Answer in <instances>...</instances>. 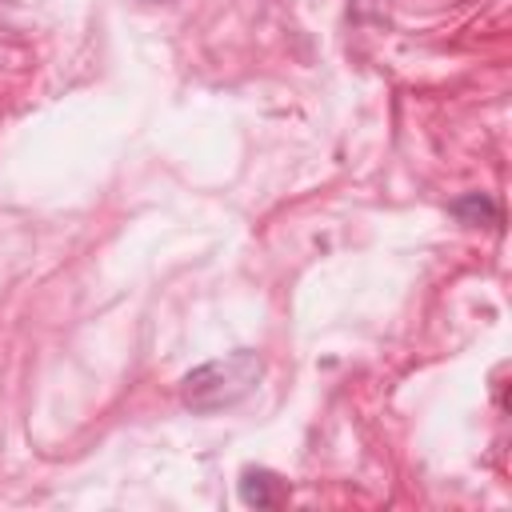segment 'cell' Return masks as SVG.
Returning a JSON list of instances; mask_svg holds the SVG:
<instances>
[{
	"label": "cell",
	"mask_w": 512,
	"mask_h": 512,
	"mask_svg": "<svg viewBox=\"0 0 512 512\" xmlns=\"http://www.w3.org/2000/svg\"><path fill=\"white\" fill-rule=\"evenodd\" d=\"M240 500L248 508H272L280 500V480L272 472H264V468H248L240 476Z\"/></svg>",
	"instance_id": "2"
},
{
	"label": "cell",
	"mask_w": 512,
	"mask_h": 512,
	"mask_svg": "<svg viewBox=\"0 0 512 512\" xmlns=\"http://www.w3.org/2000/svg\"><path fill=\"white\" fill-rule=\"evenodd\" d=\"M452 216H460L464 224H492L496 220V204L484 192H464V196L452 200Z\"/></svg>",
	"instance_id": "3"
},
{
	"label": "cell",
	"mask_w": 512,
	"mask_h": 512,
	"mask_svg": "<svg viewBox=\"0 0 512 512\" xmlns=\"http://www.w3.org/2000/svg\"><path fill=\"white\" fill-rule=\"evenodd\" d=\"M260 372H264L260 352L240 348V352L216 356V360H208V364L184 372V380H180V400H184V408L204 412V416H208V412H220V408H232L236 400H244V396L256 388Z\"/></svg>",
	"instance_id": "1"
}]
</instances>
